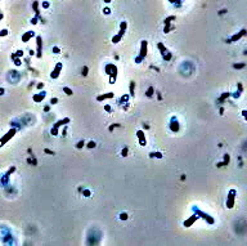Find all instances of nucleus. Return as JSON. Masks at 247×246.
Instances as JSON below:
<instances>
[{
	"mask_svg": "<svg viewBox=\"0 0 247 246\" xmlns=\"http://www.w3.org/2000/svg\"><path fill=\"white\" fill-rule=\"evenodd\" d=\"M90 195H91V192H90L89 190H85V191H84V196H85V197H90Z\"/></svg>",
	"mask_w": 247,
	"mask_h": 246,
	"instance_id": "5701e85b",
	"label": "nucleus"
},
{
	"mask_svg": "<svg viewBox=\"0 0 247 246\" xmlns=\"http://www.w3.org/2000/svg\"><path fill=\"white\" fill-rule=\"evenodd\" d=\"M104 1H106V3H109V1H111V0H104Z\"/></svg>",
	"mask_w": 247,
	"mask_h": 246,
	"instance_id": "e433bc0d",
	"label": "nucleus"
},
{
	"mask_svg": "<svg viewBox=\"0 0 247 246\" xmlns=\"http://www.w3.org/2000/svg\"><path fill=\"white\" fill-rule=\"evenodd\" d=\"M14 55H17V57H22V55H23V50H17V53H15Z\"/></svg>",
	"mask_w": 247,
	"mask_h": 246,
	"instance_id": "a878e982",
	"label": "nucleus"
},
{
	"mask_svg": "<svg viewBox=\"0 0 247 246\" xmlns=\"http://www.w3.org/2000/svg\"><path fill=\"white\" fill-rule=\"evenodd\" d=\"M43 86H44V84H43V83H41V84H37V89H41Z\"/></svg>",
	"mask_w": 247,
	"mask_h": 246,
	"instance_id": "72a5a7b5",
	"label": "nucleus"
},
{
	"mask_svg": "<svg viewBox=\"0 0 247 246\" xmlns=\"http://www.w3.org/2000/svg\"><path fill=\"white\" fill-rule=\"evenodd\" d=\"M12 57H13V58H14V65H15V66H21V65H22V62H21V58H15V55H14V54L12 55Z\"/></svg>",
	"mask_w": 247,
	"mask_h": 246,
	"instance_id": "dca6fc26",
	"label": "nucleus"
},
{
	"mask_svg": "<svg viewBox=\"0 0 247 246\" xmlns=\"http://www.w3.org/2000/svg\"><path fill=\"white\" fill-rule=\"evenodd\" d=\"M245 67V63H241V65H234V68H242Z\"/></svg>",
	"mask_w": 247,
	"mask_h": 246,
	"instance_id": "c85d7f7f",
	"label": "nucleus"
},
{
	"mask_svg": "<svg viewBox=\"0 0 247 246\" xmlns=\"http://www.w3.org/2000/svg\"><path fill=\"white\" fill-rule=\"evenodd\" d=\"M196 219H197V215H196V216H193V218H191V219H189V220H187V222H184V226H185V227L191 226V224H192L193 222H194Z\"/></svg>",
	"mask_w": 247,
	"mask_h": 246,
	"instance_id": "4468645a",
	"label": "nucleus"
},
{
	"mask_svg": "<svg viewBox=\"0 0 247 246\" xmlns=\"http://www.w3.org/2000/svg\"><path fill=\"white\" fill-rule=\"evenodd\" d=\"M53 53H55V54H59V53H61V49H59L58 46H53Z\"/></svg>",
	"mask_w": 247,
	"mask_h": 246,
	"instance_id": "aec40b11",
	"label": "nucleus"
},
{
	"mask_svg": "<svg viewBox=\"0 0 247 246\" xmlns=\"http://www.w3.org/2000/svg\"><path fill=\"white\" fill-rule=\"evenodd\" d=\"M84 144H85V142H84V141H80V142L77 143V146H76V147H77V148H81V147H84Z\"/></svg>",
	"mask_w": 247,
	"mask_h": 246,
	"instance_id": "393cba45",
	"label": "nucleus"
},
{
	"mask_svg": "<svg viewBox=\"0 0 247 246\" xmlns=\"http://www.w3.org/2000/svg\"><path fill=\"white\" fill-rule=\"evenodd\" d=\"M62 67H63V65L59 62V63H57V66H55V68L53 70V72L50 74V77L52 79H57L59 76V74H61V70H62Z\"/></svg>",
	"mask_w": 247,
	"mask_h": 246,
	"instance_id": "39448f33",
	"label": "nucleus"
},
{
	"mask_svg": "<svg viewBox=\"0 0 247 246\" xmlns=\"http://www.w3.org/2000/svg\"><path fill=\"white\" fill-rule=\"evenodd\" d=\"M43 7H44V8H48V7H49V3L44 1V3H43Z\"/></svg>",
	"mask_w": 247,
	"mask_h": 246,
	"instance_id": "473e14b6",
	"label": "nucleus"
},
{
	"mask_svg": "<svg viewBox=\"0 0 247 246\" xmlns=\"http://www.w3.org/2000/svg\"><path fill=\"white\" fill-rule=\"evenodd\" d=\"M63 91H64V93L67 94V95H72V94H74L72 89H69V88H67V86H64V88H63Z\"/></svg>",
	"mask_w": 247,
	"mask_h": 246,
	"instance_id": "2eb2a0df",
	"label": "nucleus"
},
{
	"mask_svg": "<svg viewBox=\"0 0 247 246\" xmlns=\"http://www.w3.org/2000/svg\"><path fill=\"white\" fill-rule=\"evenodd\" d=\"M246 35V30H242L241 32L238 34V35H234L233 37H232V41H237V40H239L242 36H245Z\"/></svg>",
	"mask_w": 247,
	"mask_h": 246,
	"instance_id": "ddd939ff",
	"label": "nucleus"
},
{
	"mask_svg": "<svg viewBox=\"0 0 247 246\" xmlns=\"http://www.w3.org/2000/svg\"><path fill=\"white\" fill-rule=\"evenodd\" d=\"M4 89H3V88H0V95H3V94H4Z\"/></svg>",
	"mask_w": 247,
	"mask_h": 246,
	"instance_id": "f704fd0d",
	"label": "nucleus"
},
{
	"mask_svg": "<svg viewBox=\"0 0 247 246\" xmlns=\"http://www.w3.org/2000/svg\"><path fill=\"white\" fill-rule=\"evenodd\" d=\"M147 41H143L142 43V48H140V57H139V58L140 59H143L145 55H147Z\"/></svg>",
	"mask_w": 247,
	"mask_h": 246,
	"instance_id": "9d476101",
	"label": "nucleus"
},
{
	"mask_svg": "<svg viewBox=\"0 0 247 246\" xmlns=\"http://www.w3.org/2000/svg\"><path fill=\"white\" fill-rule=\"evenodd\" d=\"M134 86H135V84L131 83V84H130V95H131V97H134Z\"/></svg>",
	"mask_w": 247,
	"mask_h": 246,
	"instance_id": "a211bd4d",
	"label": "nucleus"
},
{
	"mask_svg": "<svg viewBox=\"0 0 247 246\" xmlns=\"http://www.w3.org/2000/svg\"><path fill=\"white\" fill-rule=\"evenodd\" d=\"M115 95L113 93H108V94H102V95H98L97 97V100H99V102H102L104 99H108V98H112V97Z\"/></svg>",
	"mask_w": 247,
	"mask_h": 246,
	"instance_id": "f8f14e48",
	"label": "nucleus"
},
{
	"mask_svg": "<svg viewBox=\"0 0 247 246\" xmlns=\"http://www.w3.org/2000/svg\"><path fill=\"white\" fill-rule=\"evenodd\" d=\"M86 71H88V68H86V67H84V72H82V74H84V76H85V75H86V74H88V72H86Z\"/></svg>",
	"mask_w": 247,
	"mask_h": 246,
	"instance_id": "c9c22d12",
	"label": "nucleus"
},
{
	"mask_svg": "<svg viewBox=\"0 0 247 246\" xmlns=\"http://www.w3.org/2000/svg\"><path fill=\"white\" fill-rule=\"evenodd\" d=\"M5 35H8V30H5V28H4V30L0 31V37H1V36H5Z\"/></svg>",
	"mask_w": 247,
	"mask_h": 246,
	"instance_id": "412c9836",
	"label": "nucleus"
},
{
	"mask_svg": "<svg viewBox=\"0 0 247 246\" xmlns=\"http://www.w3.org/2000/svg\"><path fill=\"white\" fill-rule=\"evenodd\" d=\"M103 10H104V13H106V14H109L111 9H109V8H106V9H103Z\"/></svg>",
	"mask_w": 247,
	"mask_h": 246,
	"instance_id": "2f4dec72",
	"label": "nucleus"
},
{
	"mask_svg": "<svg viewBox=\"0 0 247 246\" xmlns=\"http://www.w3.org/2000/svg\"><path fill=\"white\" fill-rule=\"evenodd\" d=\"M122 156H128V147H125L122 150Z\"/></svg>",
	"mask_w": 247,
	"mask_h": 246,
	"instance_id": "cd10ccee",
	"label": "nucleus"
},
{
	"mask_svg": "<svg viewBox=\"0 0 247 246\" xmlns=\"http://www.w3.org/2000/svg\"><path fill=\"white\" fill-rule=\"evenodd\" d=\"M31 23H32V25H36V23H37V18H36V17L32 18V20H31Z\"/></svg>",
	"mask_w": 247,
	"mask_h": 246,
	"instance_id": "7c9ffc66",
	"label": "nucleus"
},
{
	"mask_svg": "<svg viewBox=\"0 0 247 246\" xmlns=\"http://www.w3.org/2000/svg\"><path fill=\"white\" fill-rule=\"evenodd\" d=\"M58 103V98H52L50 99V105H57Z\"/></svg>",
	"mask_w": 247,
	"mask_h": 246,
	"instance_id": "b1692460",
	"label": "nucleus"
},
{
	"mask_svg": "<svg viewBox=\"0 0 247 246\" xmlns=\"http://www.w3.org/2000/svg\"><path fill=\"white\" fill-rule=\"evenodd\" d=\"M35 36V32L34 31H27V32H25L23 35H22V37H21V40L23 43H28L30 41V39L31 37H34Z\"/></svg>",
	"mask_w": 247,
	"mask_h": 246,
	"instance_id": "0eeeda50",
	"label": "nucleus"
},
{
	"mask_svg": "<svg viewBox=\"0 0 247 246\" xmlns=\"http://www.w3.org/2000/svg\"><path fill=\"white\" fill-rule=\"evenodd\" d=\"M152 91H153V88H149V89H148V93H147V95H148V97H151L152 94H153Z\"/></svg>",
	"mask_w": 247,
	"mask_h": 246,
	"instance_id": "c756f323",
	"label": "nucleus"
},
{
	"mask_svg": "<svg viewBox=\"0 0 247 246\" xmlns=\"http://www.w3.org/2000/svg\"><path fill=\"white\" fill-rule=\"evenodd\" d=\"M152 156H156V157H158V159H161V157H162V155H161L160 152H156V153H151Z\"/></svg>",
	"mask_w": 247,
	"mask_h": 246,
	"instance_id": "bb28decb",
	"label": "nucleus"
},
{
	"mask_svg": "<svg viewBox=\"0 0 247 246\" xmlns=\"http://www.w3.org/2000/svg\"><path fill=\"white\" fill-rule=\"evenodd\" d=\"M36 45H37L36 57L41 58V55H43V53H41V50H43V39H41V36H36Z\"/></svg>",
	"mask_w": 247,
	"mask_h": 246,
	"instance_id": "7ed1b4c3",
	"label": "nucleus"
},
{
	"mask_svg": "<svg viewBox=\"0 0 247 246\" xmlns=\"http://www.w3.org/2000/svg\"><path fill=\"white\" fill-rule=\"evenodd\" d=\"M121 36H122V35H120V34H119V35H116V36H113V37H112V41L115 43V44H116V43H119V41H120V39H121Z\"/></svg>",
	"mask_w": 247,
	"mask_h": 246,
	"instance_id": "f3484780",
	"label": "nucleus"
},
{
	"mask_svg": "<svg viewBox=\"0 0 247 246\" xmlns=\"http://www.w3.org/2000/svg\"><path fill=\"white\" fill-rule=\"evenodd\" d=\"M137 135H138V138H139V143H140V146H145V144H147V141H145V137H144L143 131L139 130L138 133H137Z\"/></svg>",
	"mask_w": 247,
	"mask_h": 246,
	"instance_id": "1a4fd4ad",
	"label": "nucleus"
},
{
	"mask_svg": "<svg viewBox=\"0 0 247 246\" xmlns=\"http://www.w3.org/2000/svg\"><path fill=\"white\" fill-rule=\"evenodd\" d=\"M88 147H89V148H94V147H95V142L90 141L89 143H88Z\"/></svg>",
	"mask_w": 247,
	"mask_h": 246,
	"instance_id": "4be33fe9",
	"label": "nucleus"
},
{
	"mask_svg": "<svg viewBox=\"0 0 247 246\" xmlns=\"http://www.w3.org/2000/svg\"><path fill=\"white\" fill-rule=\"evenodd\" d=\"M69 122V119L68 117H66V119H62V120H58V121L55 122L54 125H53V129H59L62 126V125H66V124H68Z\"/></svg>",
	"mask_w": 247,
	"mask_h": 246,
	"instance_id": "6e6552de",
	"label": "nucleus"
},
{
	"mask_svg": "<svg viewBox=\"0 0 247 246\" xmlns=\"http://www.w3.org/2000/svg\"><path fill=\"white\" fill-rule=\"evenodd\" d=\"M120 219H121V220H126V219H128V214H126V213H121V214H120Z\"/></svg>",
	"mask_w": 247,
	"mask_h": 246,
	"instance_id": "6ab92c4d",
	"label": "nucleus"
},
{
	"mask_svg": "<svg viewBox=\"0 0 247 246\" xmlns=\"http://www.w3.org/2000/svg\"><path fill=\"white\" fill-rule=\"evenodd\" d=\"M171 130L173 131H179V124H178V120H176L175 117H173L171 119Z\"/></svg>",
	"mask_w": 247,
	"mask_h": 246,
	"instance_id": "9b49d317",
	"label": "nucleus"
},
{
	"mask_svg": "<svg viewBox=\"0 0 247 246\" xmlns=\"http://www.w3.org/2000/svg\"><path fill=\"white\" fill-rule=\"evenodd\" d=\"M45 95H46V93H45V91H41V93L35 94V95L32 97V99H34V102H35V103H40V102H43V100H44Z\"/></svg>",
	"mask_w": 247,
	"mask_h": 246,
	"instance_id": "423d86ee",
	"label": "nucleus"
},
{
	"mask_svg": "<svg viewBox=\"0 0 247 246\" xmlns=\"http://www.w3.org/2000/svg\"><path fill=\"white\" fill-rule=\"evenodd\" d=\"M15 133H17V129H14V128H13V129H10V130H9L8 133L5 134L4 137L1 138V139H0V147H3V146H4V144L7 143V142H8L9 139H12V138L14 137V134H15Z\"/></svg>",
	"mask_w": 247,
	"mask_h": 246,
	"instance_id": "f03ea898",
	"label": "nucleus"
},
{
	"mask_svg": "<svg viewBox=\"0 0 247 246\" xmlns=\"http://www.w3.org/2000/svg\"><path fill=\"white\" fill-rule=\"evenodd\" d=\"M106 72L111 76V77H109V84H115L116 76H117V67H116L115 65L109 63V65L106 66Z\"/></svg>",
	"mask_w": 247,
	"mask_h": 246,
	"instance_id": "f257e3e1",
	"label": "nucleus"
},
{
	"mask_svg": "<svg viewBox=\"0 0 247 246\" xmlns=\"http://www.w3.org/2000/svg\"><path fill=\"white\" fill-rule=\"evenodd\" d=\"M234 195H236V190H232L229 192V196H228V200H227V206L229 207V209H232L234 206Z\"/></svg>",
	"mask_w": 247,
	"mask_h": 246,
	"instance_id": "20e7f679",
	"label": "nucleus"
}]
</instances>
